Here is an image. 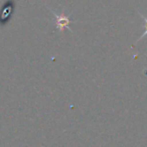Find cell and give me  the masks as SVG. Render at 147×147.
<instances>
[{
  "label": "cell",
  "mask_w": 147,
  "mask_h": 147,
  "mask_svg": "<svg viewBox=\"0 0 147 147\" xmlns=\"http://www.w3.org/2000/svg\"><path fill=\"white\" fill-rule=\"evenodd\" d=\"M51 13L55 16V26H57V30L63 31L65 28H67L69 31H71V28L69 27V24L71 23V20H69V17L63 15V13H61V14H57V13H55L53 11H51Z\"/></svg>",
  "instance_id": "obj_2"
},
{
  "label": "cell",
  "mask_w": 147,
  "mask_h": 147,
  "mask_svg": "<svg viewBox=\"0 0 147 147\" xmlns=\"http://www.w3.org/2000/svg\"><path fill=\"white\" fill-rule=\"evenodd\" d=\"M141 17H142V18L144 19V21H145V32L143 33V34L141 35L140 37H139V39H138V40H140V39H142L143 37H144V36H146V35H147V18H146V17H144V16H143V15H141Z\"/></svg>",
  "instance_id": "obj_3"
},
{
  "label": "cell",
  "mask_w": 147,
  "mask_h": 147,
  "mask_svg": "<svg viewBox=\"0 0 147 147\" xmlns=\"http://www.w3.org/2000/svg\"><path fill=\"white\" fill-rule=\"evenodd\" d=\"M13 7H14L13 0L6 1L5 4L2 6L1 11H0V24L1 25H4L9 20V18H10L11 14L13 12Z\"/></svg>",
  "instance_id": "obj_1"
}]
</instances>
